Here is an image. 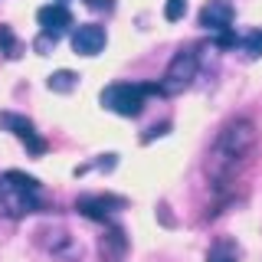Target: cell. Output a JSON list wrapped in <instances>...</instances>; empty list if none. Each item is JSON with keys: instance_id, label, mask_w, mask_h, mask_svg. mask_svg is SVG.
Listing matches in <instances>:
<instances>
[{"instance_id": "obj_1", "label": "cell", "mask_w": 262, "mask_h": 262, "mask_svg": "<svg viewBox=\"0 0 262 262\" xmlns=\"http://www.w3.org/2000/svg\"><path fill=\"white\" fill-rule=\"evenodd\" d=\"M256 147H259V128H256V121L246 118V115L229 118L226 125L220 128V135L213 138L210 151H207V164H203L207 180L216 187V190L233 187L236 177L249 167Z\"/></svg>"}, {"instance_id": "obj_2", "label": "cell", "mask_w": 262, "mask_h": 262, "mask_svg": "<svg viewBox=\"0 0 262 262\" xmlns=\"http://www.w3.org/2000/svg\"><path fill=\"white\" fill-rule=\"evenodd\" d=\"M161 92V85H135V82H112L108 89H102V105L115 115L135 118L144 108V95Z\"/></svg>"}, {"instance_id": "obj_3", "label": "cell", "mask_w": 262, "mask_h": 262, "mask_svg": "<svg viewBox=\"0 0 262 262\" xmlns=\"http://www.w3.org/2000/svg\"><path fill=\"white\" fill-rule=\"evenodd\" d=\"M196 69H200V56H196V49H180L174 59H170L164 79H161V92H167V95L184 92V89L196 79Z\"/></svg>"}, {"instance_id": "obj_4", "label": "cell", "mask_w": 262, "mask_h": 262, "mask_svg": "<svg viewBox=\"0 0 262 262\" xmlns=\"http://www.w3.org/2000/svg\"><path fill=\"white\" fill-rule=\"evenodd\" d=\"M0 128L13 131L16 138H20L23 144L30 147V154H43L46 151V141L36 135V128H33L30 118H23V115H10V112H0Z\"/></svg>"}, {"instance_id": "obj_5", "label": "cell", "mask_w": 262, "mask_h": 262, "mask_svg": "<svg viewBox=\"0 0 262 262\" xmlns=\"http://www.w3.org/2000/svg\"><path fill=\"white\" fill-rule=\"evenodd\" d=\"M72 49L79 56H98L105 49V27L98 23H82L72 30Z\"/></svg>"}, {"instance_id": "obj_6", "label": "cell", "mask_w": 262, "mask_h": 262, "mask_svg": "<svg viewBox=\"0 0 262 262\" xmlns=\"http://www.w3.org/2000/svg\"><path fill=\"white\" fill-rule=\"evenodd\" d=\"M233 16H236V10H233V4H229V0H207V4H203V10H200V27L220 33V30H229Z\"/></svg>"}, {"instance_id": "obj_7", "label": "cell", "mask_w": 262, "mask_h": 262, "mask_svg": "<svg viewBox=\"0 0 262 262\" xmlns=\"http://www.w3.org/2000/svg\"><path fill=\"white\" fill-rule=\"evenodd\" d=\"M36 20L39 27H43V33H53V36H59V33L66 27H72V13L66 4H46L36 10Z\"/></svg>"}, {"instance_id": "obj_8", "label": "cell", "mask_w": 262, "mask_h": 262, "mask_svg": "<svg viewBox=\"0 0 262 262\" xmlns=\"http://www.w3.org/2000/svg\"><path fill=\"white\" fill-rule=\"evenodd\" d=\"M118 207H125V200H118V196H92L89 193V196H79L76 200V210L82 216H89V220H105Z\"/></svg>"}, {"instance_id": "obj_9", "label": "cell", "mask_w": 262, "mask_h": 262, "mask_svg": "<svg viewBox=\"0 0 262 262\" xmlns=\"http://www.w3.org/2000/svg\"><path fill=\"white\" fill-rule=\"evenodd\" d=\"M125 249H128V239L121 229H108V233L102 236V256L105 262H121L125 259Z\"/></svg>"}, {"instance_id": "obj_10", "label": "cell", "mask_w": 262, "mask_h": 262, "mask_svg": "<svg viewBox=\"0 0 262 262\" xmlns=\"http://www.w3.org/2000/svg\"><path fill=\"white\" fill-rule=\"evenodd\" d=\"M4 184H10L13 190L30 193V196H36V193H39V180H36V177H30V174H23V170H7V174H4Z\"/></svg>"}, {"instance_id": "obj_11", "label": "cell", "mask_w": 262, "mask_h": 262, "mask_svg": "<svg viewBox=\"0 0 262 262\" xmlns=\"http://www.w3.org/2000/svg\"><path fill=\"white\" fill-rule=\"evenodd\" d=\"M207 262H236V243L233 239H216L207 252Z\"/></svg>"}, {"instance_id": "obj_12", "label": "cell", "mask_w": 262, "mask_h": 262, "mask_svg": "<svg viewBox=\"0 0 262 262\" xmlns=\"http://www.w3.org/2000/svg\"><path fill=\"white\" fill-rule=\"evenodd\" d=\"M46 85L53 89V92H72V89L79 85V76L72 69H59V72H53V76H49Z\"/></svg>"}, {"instance_id": "obj_13", "label": "cell", "mask_w": 262, "mask_h": 262, "mask_svg": "<svg viewBox=\"0 0 262 262\" xmlns=\"http://www.w3.org/2000/svg\"><path fill=\"white\" fill-rule=\"evenodd\" d=\"M0 49H4L7 56H20V39L13 36L10 27H0Z\"/></svg>"}, {"instance_id": "obj_14", "label": "cell", "mask_w": 262, "mask_h": 262, "mask_svg": "<svg viewBox=\"0 0 262 262\" xmlns=\"http://www.w3.org/2000/svg\"><path fill=\"white\" fill-rule=\"evenodd\" d=\"M184 13H187V0H167L164 4V20L177 23V20H184Z\"/></svg>"}, {"instance_id": "obj_15", "label": "cell", "mask_w": 262, "mask_h": 262, "mask_svg": "<svg viewBox=\"0 0 262 262\" xmlns=\"http://www.w3.org/2000/svg\"><path fill=\"white\" fill-rule=\"evenodd\" d=\"M243 49L259 59V56H262V30H252L249 36H243Z\"/></svg>"}, {"instance_id": "obj_16", "label": "cell", "mask_w": 262, "mask_h": 262, "mask_svg": "<svg viewBox=\"0 0 262 262\" xmlns=\"http://www.w3.org/2000/svg\"><path fill=\"white\" fill-rule=\"evenodd\" d=\"M239 39H236V33L233 30H220V36H216V46L220 49H229V46H236Z\"/></svg>"}, {"instance_id": "obj_17", "label": "cell", "mask_w": 262, "mask_h": 262, "mask_svg": "<svg viewBox=\"0 0 262 262\" xmlns=\"http://www.w3.org/2000/svg\"><path fill=\"white\" fill-rule=\"evenodd\" d=\"M53 43H56L53 33H43V36L36 39V49H39V53H46V49H53Z\"/></svg>"}, {"instance_id": "obj_18", "label": "cell", "mask_w": 262, "mask_h": 262, "mask_svg": "<svg viewBox=\"0 0 262 262\" xmlns=\"http://www.w3.org/2000/svg\"><path fill=\"white\" fill-rule=\"evenodd\" d=\"M92 10H112V0H85Z\"/></svg>"}, {"instance_id": "obj_19", "label": "cell", "mask_w": 262, "mask_h": 262, "mask_svg": "<svg viewBox=\"0 0 262 262\" xmlns=\"http://www.w3.org/2000/svg\"><path fill=\"white\" fill-rule=\"evenodd\" d=\"M59 4H62V0H59Z\"/></svg>"}]
</instances>
